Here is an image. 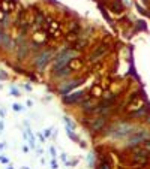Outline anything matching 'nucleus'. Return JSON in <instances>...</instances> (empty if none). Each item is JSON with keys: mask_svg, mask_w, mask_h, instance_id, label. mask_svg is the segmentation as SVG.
I'll return each mask as SVG.
<instances>
[{"mask_svg": "<svg viewBox=\"0 0 150 169\" xmlns=\"http://www.w3.org/2000/svg\"><path fill=\"white\" fill-rule=\"evenodd\" d=\"M75 57H77V53H75V51L65 49L63 53H62L60 55H59L57 61H56V64H54V72H57L59 69H63L69 61H72V58H75Z\"/></svg>", "mask_w": 150, "mask_h": 169, "instance_id": "obj_1", "label": "nucleus"}, {"mask_svg": "<svg viewBox=\"0 0 150 169\" xmlns=\"http://www.w3.org/2000/svg\"><path fill=\"white\" fill-rule=\"evenodd\" d=\"M147 138H149V132L144 130V129H143V130H138V132H134L132 136H131V139L128 141V145L129 147L138 145V144H141V142H144Z\"/></svg>", "mask_w": 150, "mask_h": 169, "instance_id": "obj_2", "label": "nucleus"}, {"mask_svg": "<svg viewBox=\"0 0 150 169\" xmlns=\"http://www.w3.org/2000/svg\"><path fill=\"white\" fill-rule=\"evenodd\" d=\"M135 130V127L132 124H128V123H122V124L117 127V130L114 133L116 138H123V136H128V135H132Z\"/></svg>", "mask_w": 150, "mask_h": 169, "instance_id": "obj_3", "label": "nucleus"}, {"mask_svg": "<svg viewBox=\"0 0 150 169\" xmlns=\"http://www.w3.org/2000/svg\"><path fill=\"white\" fill-rule=\"evenodd\" d=\"M50 57H51V51H45V53H42L41 55L36 58V66H38L39 69H42V67L45 66V63L48 61Z\"/></svg>", "mask_w": 150, "mask_h": 169, "instance_id": "obj_4", "label": "nucleus"}, {"mask_svg": "<svg viewBox=\"0 0 150 169\" xmlns=\"http://www.w3.org/2000/svg\"><path fill=\"white\" fill-rule=\"evenodd\" d=\"M81 96H83V92H78V93H74V94H71V96H65V103H72V102H77L78 99H81Z\"/></svg>", "mask_w": 150, "mask_h": 169, "instance_id": "obj_5", "label": "nucleus"}, {"mask_svg": "<svg viewBox=\"0 0 150 169\" xmlns=\"http://www.w3.org/2000/svg\"><path fill=\"white\" fill-rule=\"evenodd\" d=\"M104 124H105V120H104V118H98L96 121H93V124H92V130H93V132L101 130Z\"/></svg>", "mask_w": 150, "mask_h": 169, "instance_id": "obj_6", "label": "nucleus"}, {"mask_svg": "<svg viewBox=\"0 0 150 169\" xmlns=\"http://www.w3.org/2000/svg\"><path fill=\"white\" fill-rule=\"evenodd\" d=\"M3 12L5 14H8L9 11L14 9V0H3Z\"/></svg>", "mask_w": 150, "mask_h": 169, "instance_id": "obj_7", "label": "nucleus"}, {"mask_svg": "<svg viewBox=\"0 0 150 169\" xmlns=\"http://www.w3.org/2000/svg\"><path fill=\"white\" fill-rule=\"evenodd\" d=\"M78 84H80V79H77V81H74V82H71L68 87H63V88H62V93H63V94H68V93L71 92V90L74 88V87H77V86H78Z\"/></svg>", "mask_w": 150, "mask_h": 169, "instance_id": "obj_8", "label": "nucleus"}, {"mask_svg": "<svg viewBox=\"0 0 150 169\" xmlns=\"http://www.w3.org/2000/svg\"><path fill=\"white\" fill-rule=\"evenodd\" d=\"M107 51V47H101V49H98V51H95V53L92 54V61H95L96 58H99L104 53Z\"/></svg>", "mask_w": 150, "mask_h": 169, "instance_id": "obj_9", "label": "nucleus"}, {"mask_svg": "<svg viewBox=\"0 0 150 169\" xmlns=\"http://www.w3.org/2000/svg\"><path fill=\"white\" fill-rule=\"evenodd\" d=\"M66 130H68V135H69V138H72L74 141H78V136H77V135H75V133L72 132V129H71V126H69V124L66 126Z\"/></svg>", "mask_w": 150, "mask_h": 169, "instance_id": "obj_10", "label": "nucleus"}, {"mask_svg": "<svg viewBox=\"0 0 150 169\" xmlns=\"http://www.w3.org/2000/svg\"><path fill=\"white\" fill-rule=\"evenodd\" d=\"M99 169H111V168H110V163L107 160H102L101 165H99Z\"/></svg>", "mask_w": 150, "mask_h": 169, "instance_id": "obj_11", "label": "nucleus"}, {"mask_svg": "<svg viewBox=\"0 0 150 169\" xmlns=\"http://www.w3.org/2000/svg\"><path fill=\"white\" fill-rule=\"evenodd\" d=\"M71 72H69V69L68 67H63V70H62V73H59V76H66V75H69Z\"/></svg>", "mask_w": 150, "mask_h": 169, "instance_id": "obj_12", "label": "nucleus"}, {"mask_svg": "<svg viewBox=\"0 0 150 169\" xmlns=\"http://www.w3.org/2000/svg\"><path fill=\"white\" fill-rule=\"evenodd\" d=\"M84 45H86V42H84V41L78 42V43H77V49H81V47H84Z\"/></svg>", "mask_w": 150, "mask_h": 169, "instance_id": "obj_13", "label": "nucleus"}, {"mask_svg": "<svg viewBox=\"0 0 150 169\" xmlns=\"http://www.w3.org/2000/svg\"><path fill=\"white\" fill-rule=\"evenodd\" d=\"M11 93H12V94H14V96H20V93H18V90H17V88H14V87H12V88H11Z\"/></svg>", "mask_w": 150, "mask_h": 169, "instance_id": "obj_14", "label": "nucleus"}, {"mask_svg": "<svg viewBox=\"0 0 150 169\" xmlns=\"http://www.w3.org/2000/svg\"><path fill=\"white\" fill-rule=\"evenodd\" d=\"M12 108H14L15 111H21V109H23V108H21V105H18V103H15V105L12 106Z\"/></svg>", "mask_w": 150, "mask_h": 169, "instance_id": "obj_15", "label": "nucleus"}]
</instances>
